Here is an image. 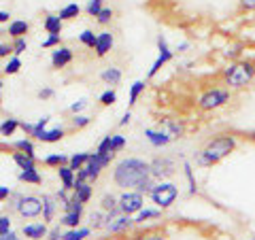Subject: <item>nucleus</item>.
Masks as SVG:
<instances>
[{
    "label": "nucleus",
    "instance_id": "f257e3e1",
    "mask_svg": "<svg viewBox=\"0 0 255 240\" xmlns=\"http://www.w3.org/2000/svg\"><path fill=\"white\" fill-rule=\"evenodd\" d=\"M113 183L122 191L136 189L140 194L149 196L157 181L151 177L149 162L140 157H126L122 162H117L113 168Z\"/></svg>",
    "mask_w": 255,
    "mask_h": 240
},
{
    "label": "nucleus",
    "instance_id": "f03ea898",
    "mask_svg": "<svg viewBox=\"0 0 255 240\" xmlns=\"http://www.w3.org/2000/svg\"><path fill=\"white\" fill-rule=\"evenodd\" d=\"M238 147V136L232 132H221V134H215L213 138H209L204 142L202 149L196 151L194 155V162L196 166L200 168H211V166H217L219 162H223L226 157H230L236 151Z\"/></svg>",
    "mask_w": 255,
    "mask_h": 240
},
{
    "label": "nucleus",
    "instance_id": "7ed1b4c3",
    "mask_svg": "<svg viewBox=\"0 0 255 240\" xmlns=\"http://www.w3.org/2000/svg\"><path fill=\"white\" fill-rule=\"evenodd\" d=\"M223 85L232 92H243L255 81V62L251 60H234L221 73Z\"/></svg>",
    "mask_w": 255,
    "mask_h": 240
},
{
    "label": "nucleus",
    "instance_id": "20e7f679",
    "mask_svg": "<svg viewBox=\"0 0 255 240\" xmlns=\"http://www.w3.org/2000/svg\"><path fill=\"white\" fill-rule=\"evenodd\" d=\"M232 90L226 85H213L206 87V90L198 96L196 107L202 111V113H213V111H219L223 107H228L232 102Z\"/></svg>",
    "mask_w": 255,
    "mask_h": 240
},
{
    "label": "nucleus",
    "instance_id": "39448f33",
    "mask_svg": "<svg viewBox=\"0 0 255 240\" xmlns=\"http://www.w3.org/2000/svg\"><path fill=\"white\" fill-rule=\"evenodd\" d=\"M151 202H153L157 209H170V206H174V202L179 200V187L174 185L172 181H157L155 183V187L151 189Z\"/></svg>",
    "mask_w": 255,
    "mask_h": 240
},
{
    "label": "nucleus",
    "instance_id": "423d86ee",
    "mask_svg": "<svg viewBox=\"0 0 255 240\" xmlns=\"http://www.w3.org/2000/svg\"><path fill=\"white\" fill-rule=\"evenodd\" d=\"M11 206L23 219H36L43 215V198L38 196H15Z\"/></svg>",
    "mask_w": 255,
    "mask_h": 240
},
{
    "label": "nucleus",
    "instance_id": "0eeeda50",
    "mask_svg": "<svg viewBox=\"0 0 255 240\" xmlns=\"http://www.w3.org/2000/svg\"><path fill=\"white\" fill-rule=\"evenodd\" d=\"M151 177L155 181H170L177 174V159L170 155H157L149 162Z\"/></svg>",
    "mask_w": 255,
    "mask_h": 240
},
{
    "label": "nucleus",
    "instance_id": "6e6552de",
    "mask_svg": "<svg viewBox=\"0 0 255 240\" xmlns=\"http://www.w3.org/2000/svg\"><path fill=\"white\" fill-rule=\"evenodd\" d=\"M145 209V194H140L136 189H126L119 196V211L124 215H130L134 217L138 211Z\"/></svg>",
    "mask_w": 255,
    "mask_h": 240
},
{
    "label": "nucleus",
    "instance_id": "1a4fd4ad",
    "mask_svg": "<svg viewBox=\"0 0 255 240\" xmlns=\"http://www.w3.org/2000/svg\"><path fill=\"white\" fill-rule=\"evenodd\" d=\"M174 60V51L168 47V41H166V36L164 34H159L157 36V58L155 62L151 64V68H149V73H147V79H153L159 70H162L166 64L172 62Z\"/></svg>",
    "mask_w": 255,
    "mask_h": 240
},
{
    "label": "nucleus",
    "instance_id": "9d476101",
    "mask_svg": "<svg viewBox=\"0 0 255 240\" xmlns=\"http://www.w3.org/2000/svg\"><path fill=\"white\" fill-rule=\"evenodd\" d=\"M157 127L168 134L170 138H172V142L179 140V138H183V136H185V132H187L185 123H183L181 119H174V117H164V119H159Z\"/></svg>",
    "mask_w": 255,
    "mask_h": 240
},
{
    "label": "nucleus",
    "instance_id": "9b49d317",
    "mask_svg": "<svg viewBox=\"0 0 255 240\" xmlns=\"http://www.w3.org/2000/svg\"><path fill=\"white\" fill-rule=\"evenodd\" d=\"M136 223H134V217H130V215H124V213H119L117 217L111 219L105 230L109 232V234H126V232H130Z\"/></svg>",
    "mask_w": 255,
    "mask_h": 240
},
{
    "label": "nucleus",
    "instance_id": "f8f14e48",
    "mask_svg": "<svg viewBox=\"0 0 255 240\" xmlns=\"http://www.w3.org/2000/svg\"><path fill=\"white\" fill-rule=\"evenodd\" d=\"M145 138L151 147H155V149H164V147H168L172 138L168 134H166L164 130H159V127H145Z\"/></svg>",
    "mask_w": 255,
    "mask_h": 240
},
{
    "label": "nucleus",
    "instance_id": "ddd939ff",
    "mask_svg": "<svg viewBox=\"0 0 255 240\" xmlns=\"http://www.w3.org/2000/svg\"><path fill=\"white\" fill-rule=\"evenodd\" d=\"M73 49L70 47H55V49L51 51V66L53 68H64V66H68L70 62H73Z\"/></svg>",
    "mask_w": 255,
    "mask_h": 240
},
{
    "label": "nucleus",
    "instance_id": "4468645a",
    "mask_svg": "<svg viewBox=\"0 0 255 240\" xmlns=\"http://www.w3.org/2000/svg\"><path fill=\"white\" fill-rule=\"evenodd\" d=\"M113 45H115L113 34H111L109 30H102L100 34H98V38H96L94 51H96V55H98V58H105V55H107L111 49H113Z\"/></svg>",
    "mask_w": 255,
    "mask_h": 240
},
{
    "label": "nucleus",
    "instance_id": "2eb2a0df",
    "mask_svg": "<svg viewBox=\"0 0 255 240\" xmlns=\"http://www.w3.org/2000/svg\"><path fill=\"white\" fill-rule=\"evenodd\" d=\"M21 232H23V236L30 240H43L49 234V228H47L45 221H38V223H26V226L21 228Z\"/></svg>",
    "mask_w": 255,
    "mask_h": 240
},
{
    "label": "nucleus",
    "instance_id": "dca6fc26",
    "mask_svg": "<svg viewBox=\"0 0 255 240\" xmlns=\"http://www.w3.org/2000/svg\"><path fill=\"white\" fill-rule=\"evenodd\" d=\"M94 183H90V181H81V179H77L75 181V187H73V196L79 200V202H83V204H87L92 200V191H94Z\"/></svg>",
    "mask_w": 255,
    "mask_h": 240
},
{
    "label": "nucleus",
    "instance_id": "f3484780",
    "mask_svg": "<svg viewBox=\"0 0 255 240\" xmlns=\"http://www.w3.org/2000/svg\"><path fill=\"white\" fill-rule=\"evenodd\" d=\"M58 206H60V200L55 196H49V194L43 196V219H45V223H51L55 219Z\"/></svg>",
    "mask_w": 255,
    "mask_h": 240
},
{
    "label": "nucleus",
    "instance_id": "a211bd4d",
    "mask_svg": "<svg viewBox=\"0 0 255 240\" xmlns=\"http://www.w3.org/2000/svg\"><path fill=\"white\" fill-rule=\"evenodd\" d=\"M100 79H102V81H105L107 85L115 87V85L122 83L124 73H122V68H117V66H109V68H105V70L100 73Z\"/></svg>",
    "mask_w": 255,
    "mask_h": 240
},
{
    "label": "nucleus",
    "instance_id": "6ab92c4d",
    "mask_svg": "<svg viewBox=\"0 0 255 240\" xmlns=\"http://www.w3.org/2000/svg\"><path fill=\"white\" fill-rule=\"evenodd\" d=\"M55 170H58V177H60V181H62V187H64V189H73V187H75V181H77L75 174H77V172H75L68 164L55 168Z\"/></svg>",
    "mask_w": 255,
    "mask_h": 240
},
{
    "label": "nucleus",
    "instance_id": "aec40b11",
    "mask_svg": "<svg viewBox=\"0 0 255 240\" xmlns=\"http://www.w3.org/2000/svg\"><path fill=\"white\" fill-rule=\"evenodd\" d=\"M13 162L19 166V170H36V157L34 155L15 151V153H13Z\"/></svg>",
    "mask_w": 255,
    "mask_h": 240
},
{
    "label": "nucleus",
    "instance_id": "412c9836",
    "mask_svg": "<svg viewBox=\"0 0 255 240\" xmlns=\"http://www.w3.org/2000/svg\"><path fill=\"white\" fill-rule=\"evenodd\" d=\"M155 219H162V209H142L134 215V223L136 226H142V223L155 221Z\"/></svg>",
    "mask_w": 255,
    "mask_h": 240
},
{
    "label": "nucleus",
    "instance_id": "4be33fe9",
    "mask_svg": "<svg viewBox=\"0 0 255 240\" xmlns=\"http://www.w3.org/2000/svg\"><path fill=\"white\" fill-rule=\"evenodd\" d=\"M28 30H30V23L28 21H23V19H13L9 23V34L11 38H19V36H26L28 34Z\"/></svg>",
    "mask_w": 255,
    "mask_h": 240
},
{
    "label": "nucleus",
    "instance_id": "5701e85b",
    "mask_svg": "<svg viewBox=\"0 0 255 240\" xmlns=\"http://www.w3.org/2000/svg\"><path fill=\"white\" fill-rule=\"evenodd\" d=\"M64 134H66L64 127H53V130H43L41 134L36 136V140H41V142H58V140L64 138Z\"/></svg>",
    "mask_w": 255,
    "mask_h": 240
},
{
    "label": "nucleus",
    "instance_id": "b1692460",
    "mask_svg": "<svg viewBox=\"0 0 255 240\" xmlns=\"http://www.w3.org/2000/svg\"><path fill=\"white\" fill-rule=\"evenodd\" d=\"M62 23L64 21L60 19V15H47L43 28L47 34H62Z\"/></svg>",
    "mask_w": 255,
    "mask_h": 240
},
{
    "label": "nucleus",
    "instance_id": "393cba45",
    "mask_svg": "<svg viewBox=\"0 0 255 240\" xmlns=\"http://www.w3.org/2000/svg\"><path fill=\"white\" fill-rule=\"evenodd\" d=\"M145 87H147L145 81H134V83L130 85V92H128V107H130V109L138 102V96L145 92Z\"/></svg>",
    "mask_w": 255,
    "mask_h": 240
},
{
    "label": "nucleus",
    "instance_id": "a878e982",
    "mask_svg": "<svg viewBox=\"0 0 255 240\" xmlns=\"http://www.w3.org/2000/svg\"><path fill=\"white\" fill-rule=\"evenodd\" d=\"M107 221H109V215L105 211H94L90 215V230H102L107 226Z\"/></svg>",
    "mask_w": 255,
    "mask_h": 240
},
{
    "label": "nucleus",
    "instance_id": "bb28decb",
    "mask_svg": "<svg viewBox=\"0 0 255 240\" xmlns=\"http://www.w3.org/2000/svg\"><path fill=\"white\" fill-rule=\"evenodd\" d=\"M81 217H83L81 213H64L60 217V226L68 228V230L79 228V226H81Z\"/></svg>",
    "mask_w": 255,
    "mask_h": 240
},
{
    "label": "nucleus",
    "instance_id": "cd10ccee",
    "mask_svg": "<svg viewBox=\"0 0 255 240\" xmlns=\"http://www.w3.org/2000/svg\"><path fill=\"white\" fill-rule=\"evenodd\" d=\"M183 174H185L187 185H189V196H196L198 194V181L194 177V168H191L189 162H183Z\"/></svg>",
    "mask_w": 255,
    "mask_h": 240
},
{
    "label": "nucleus",
    "instance_id": "c85d7f7f",
    "mask_svg": "<svg viewBox=\"0 0 255 240\" xmlns=\"http://www.w3.org/2000/svg\"><path fill=\"white\" fill-rule=\"evenodd\" d=\"M90 234H92L90 228H73V230L64 232L62 240H85V238H90Z\"/></svg>",
    "mask_w": 255,
    "mask_h": 240
},
{
    "label": "nucleus",
    "instance_id": "c756f323",
    "mask_svg": "<svg viewBox=\"0 0 255 240\" xmlns=\"http://www.w3.org/2000/svg\"><path fill=\"white\" fill-rule=\"evenodd\" d=\"M17 179L21 183H30V185H41L43 183V177L38 174V170H21L17 174Z\"/></svg>",
    "mask_w": 255,
    "mask_h": 240
},
{
    "label": "nucleus",
    "instance_id": "7c9ffc66",
    "mask_svg": "<svg viewBox=\"0 0 255 240\" xmlns=\"http://www.w3.org/2000/svg\"><path fill=\"white\" fill-rule=\"evenodd\" d=\"M19 125H21V121H19V119H15V117L4 119V121L0 123V136H13Z\"/></svg>",
    "mask_w": 255,
    "mask_h": 240
},
{
    "label": "nucleus",
    "instance_id": "2f4dec72",
    "mask_svg": "<svg viewBox=\"0 0 255 240\" xmlns=\"http://www.w3.org/2000/svg\"><path fill=\"white\" fill-rule=\"evenodd\" d=\"M68 159H70V157L62 155V153H53V155H47V157L43 159V164L49 166V168H60V166H64V164H68Z\"/></svg>",
    "mask_w": 255,
    "mask_h": 240
},
{
    "label": "nucleus",
    "instance_id": "473e14b6",
    "mask_svg": "<svg viewBox=\"0 0 255 240\" xmlns=\"http://www.w3.org/2000/svg\"><path fill=\"white\" fill-rule=\"evenodd\" d=\"M19 68H21L19 55H13V58L6 60V64L2 66V73H4V75H17V73H19Z\"/></svg>",
    "mask_w": 255,
    "mask_h": 240
},
{
    "label": "nucleus",
    "instance_id": "72a5a7b5",
    "mask_svg": "<svg viewBox=\"0 0 255 240\" xmlns=\"http://www.w3.org/2000/svg\"><path fill=\"white\" fill-rule=\"evenodd\" d=\"M79 13H81V6L79 4H66L64 9L60 11V19L62 21H66V19H75V17H79Z\"/></svg>",
    "mask_w": 255,
    "mask_h": 240
},
{
    "label": "nucleus",
    "instance_id": "f704fd0d",
    "mask_svg": "<svg viewBox=\"0 0 255 240\" xmlns=\"http://www.w3.org/2000/svg\"><path fill=\"white\" fill-rule=\"evenodd\" d=\"M87 159H90V153H75V155H70L68 166L77 172V170H81V168L87 164Z\"/></svg>",
    "mask_w": 255,
    "mask_h": 240
},
{
    "label": "nucleus",
    "instance_id": "c9c22d12",
    "mask_svg": "<svg viewBox=\"0 0 255 240\" xmlns=\"http://www.w3.org/2000/svg\"><path fill=\"white\" fill-rule=\"evenodd\" d=\"M15 151H21V153H28V155H34V145H32V140L28 138H21V140H15L11 145ZM36 157V155H34Z\"/></svg>",
    "mask_w": 255,
    "mask_h": 240
},
{
    "label": "nucleus",
    "instance_id": "e433bc0d",
    "mask_svg": "<svg viewBox=\"0 0 255 240\" xmlns=\"http://www.w3.org/2000/svg\"><path fill=\"white\" fill-rule=\"evenodd\" d=\"M98 102H100L102 107H113L115 102H117V94H115L113 87H109L107 92H102V94H100V98H98Z\"/></svg>",
    "mask_w": 255,
    "mask_h": 240
},
{
    "label": "nucleus",
    "instance_id": "4c0bfd02",
    "mask_svg": "<svg viewBox=\"0 0 255 240\" xmlns=\"http://www.w3.org/2000/svg\"><path fill=\"white\" fill-rule=\"evenodd\" d=\"M96 38H98V34H94L92 30H83L81 34H79V41H81V45H85L87 49H94L96 47Z\"/></svg>",
    "mask_w": 255,
    "mask_h": 240
},
{
    "label": "nucleus",
    "instance_id": "58836bf2",
    "mask_svg": "<svg viewBox=\"0 0 255 240\" xmlns=\"http://www.w3.org/2000/svg\"><path fill=\"white\" fill-rule=\"evenodd\" d=\"M126 149V136L124 134H111V151L119 153Z\"/></svg>",
    "mask_w": 255,
    "mask_h": 240
},
{
    "label": "nucleus",
    "instance_id": "ea45409f",
    "mask_svg": "<svg viewBox=\"0 0 255 240\" xmlns=\"http://www.w3.org/2000/svg\"><path fill=\"white\" fill-rule=\"evenodd\" d=\"M136 240H168V236L162 230H147L136 238Z\"/></svg>",
    "mask_w": 255,
    "mask_h": 240
},
{
    "label": "nucleus",
    "instance_id": "a19ab883",
    "mask_svg": "<svg viewBox=\"0 0 255 240\" xmlns=\"http://www.w3.org/2000/svg\"><path fill=\"white\" fill-rule=\"evenodd\" d=\"M102 9H105V0H87V6H85L87 15L96 17V15H98Z\"/></svg>",
    "mask_w": 255,
    "mask_h": 240
},
{
    "label": "nucleus",
    "instance_id": "79ce46f5",
    "mask_svg": "<svg viewBox=\"0 0 255 240\" xmlns=\"http://www.w3.org/2000/svg\"><path fill=\"white\" fill-rule=\"evenodd\" d=\"M113 9H111V6H105V9H102L98 15H96V21L100 23V26H107V23H111V19H113Z\"/></svg>",
    "mask_w": 255,
    "mask_h": 240
},
{
    "label": "nucleus",
    "instance_id": "37998d69",
    "mask_svg": "<svg viewBox=\"0 0 255 240\" xmlns=\"http://www.w3.org/2000/svg\"><path fill=\"white\" fill-rule=\"evenodd\" d=\"M60 43H62V36L60 34H49L41 43V47H43V49H55V47H60Z\"/></svg>",
    "mask_w": 255,
    "mask_h": 240
},
{
    "label": "nucleus",
    "instance_id": "c03bdc74",
    "mask_svg": "<svg viewBox=\"0 0 255 240\" xmlns=\"http://www.w3.org/2000/svg\"><path fill=\"white\" fill-rule=\"evenodd\" d=\"M28 49V41L26 36H19V38H13V55H19Z\"/></svg>",
    "mask_w": 255,
    "mask_h": 240
},
{
    "label": "nucleus",
    "instance_id": "a18cd8bd",
    "mask_svg": "<svg viewBox=\"0 0 255 240\" xmlns=\"http://www.w3.org/2000/svg\"><path fill=\"white\" fill-rule=\"evenodd\" d=\"M96 153H100V155H105V153H113L111 151V134L105 136L100 142H98V149H96Z\"/></svg>",
    "mask_w": 255,
    "mask_h": 240
},
{
    "label": "nucleus",
    "instance_id": "49530a36",
    "mask_svg": "<svg viewBox=\"0 0 255 240\" xmlns=\"http://www.w3.org/2000/svg\"><path fill=\"white\" fill-rule=\"evenodd\" d=\"M90 121H92V119L87 117V115H75L73 117V127H75V130H81V127L90 125Z\"/></svg>",
    "mask_w": 255,
    "mask_h": 240
},
{
    "label": "nucleus",
    "instance_id": "de8ad7c7",
    "mask_svg": "<svg viewBox=\"0 0 255 240\" xmlns=\"http://www.w3.org/2000/svg\"><path fill=\"white\" fill-rule=\"evenodd\" d=\"M11 226H13V221L9 215H0V234H9Z\"/></svg>",
    "mask_w": 255,
    "mask_h": 240
},
{
    "label": "nucleus",
    "instance_id": "09e8293b",
    "mask_svg": "<svg viewBox=\"0 0 255 240\" xmlns=\"http://www.w3.org/2000/svg\"><path fill=\"white\" fill-rule=\"evenodd\" d=\"M238 6L245 13H255V0H238Z\"/></svg>",
    "mask_w": 255,
    "mask_h": 240
},
{
    "label": "nucleus",
    "instance_id": "8fccbe9b",
    "mask_svg": "<svg viewBox=\"0 0 255 240\" xmlns=\"http://www.w3.org/2000/svg\"><path fill=\"white\" fill-rule=\"evenodd\" d=\"M85 107H87V100H77L75 105H70V113H73V115H79Z\"/></svg>",
    "mask_w": 255,
    "mask_h": 240
},
{
    "label": "nucleus",
    "instance_id": "3c124183",
    "mask_svg": "<svg viewBox=\"0 0 255 240\" xmlns=\"http://www.w3.org/2000/svg\"><path fill=\"white\" fill-rule=\"evenodd\" d=\"M13 53V45L9 43H0V58H9Z\"/></svg>",
    "mask_w": 255,
    "mask_h": 240
},
{
    "label": "nucleus",
    "instance_id": "603ef678",
    "mask_svg": "<svg viewBox=\"0 0 255 240\" xmlns=\"http://www.w3.org/2000/svg\"><path fill=\"white\" fill-rule=\"evenodd\" d=\"M62 236H64V232H60V226L51 228L49 234H47V238H49V240H62Z\"/></svg>",
    "mask_w": 255,
    "mask_h": 240
},
{
    "label": "nucleus",
    "instance_id": "864d4df0",
    "mask_svg": "<svg viewBox=\"0 0 255 240\" xmlns=\"http://www.w3.org/2000/svg\"><path fill=\"white\" fill-rule=\"evenodd\" d=\"M13 196V191L9 187H4V185H0V202H6Z\"/></svg>",
    "mask_w": 255,
    "mask_h": 240
},
{
    "label": "nucleus",
    "instance_id": "5fc2aeb1",
    "mask_svg": "<svg viewBox=\"0 0 255 240\" xmlns=\"http://www.w3.org/2000/svg\"><path fill=\"white\" fill-rule=\"evenodd\" d=\"M53 90H51V87H45V90H41V92H38V98H41V100H49V98H53Z\"/></svg>",
    "mask_w": 255,
    "mask_h": 240
},
{
    "label": "nucleus",
    "instance_id": "6e6d98bb",
    "mask_svg": "<svg viewBox=\"0 0 255 240\" xmlns=\"http://www.w3.org/2000/svg\"><path fill=\"white\" fill-rule=\"evenodd\" d=\"M130 119H132V111L128 109L126 113H124V117H122V121H119V127H124V125H128L130 123Z\"/></svg>",
    "mask_w": 255,
    "mask_h": 240
},
{
    "label": "nucleus",
    "instance_id": "4d7b16f0",
    "mask_svg": "<svg viewBox=\"0 0 255 240\" xmlns=\"http://www.w3.org/2000/svg\"><path fill=\"white\" fill-rule=\"evenodd\" d=\"M19 127H21V130H23V132H26L28 136H32V130H34V123H28V121H21V125H19Z\"/></svg>",
    "mask_w": 255,
    "mask_h": 240
},
{
    "label": "nucleus",
    "instance_id": "13d9d810",
    "mask_svg": "<svg viewBox=\"0 0 255 240\" xmlns=\"http://www.w3.org/2000/svg\"><path fill=\"white\" fill-rule=\"evenodd\" d=\"M0 240H19V238H17V234L9 232V234H0Z\"/></svg>",
    "mask_w": 255,
    "mask_h": 240
},
{
    "label": "nucleus",
    "instance_id": "bf43d9fd",
    "mask_svg": "<svg viewBox=\"0 0 255 240\" xmlns=\"http://www.w3.org/2000/svg\"><path fill=\"white\" fill-rule=\"evenodd\" d=\"M187 49H189V43H185V41L177 45V53H183V51H187Z\"/></svg>",
    "mask_w": 255,
    "mask_h": 240
},
{
    "label": "nucleus",
    "instance_id": "052dcab7",
    "mask_svg": "<svg viewBox=\"0 0 255 240\" xmlns=\"http://www.w3.org/2000/svg\"><path fill=\"white\" fill-rule=\"evenodd\" d=\"M9 17H11V15H9V13H6V11H0V23L9 21Z\"/></svg>",
    "mask_w": 255,
    "mask_h": 240
},
{
    "label": "nucleus",
    "instance_id": "680f3d73",
    "mask_svg": "<svg viewBox=\"0 0 255 240\" xmlns=\"http://www.w3.org/2000/svg\"><path fill=\"white\" fill-rule=\"evenodd\" d=\"M247 138H249L251 142H255V130H251L249 134H247Z\"/></svg>",
    "mask_w": 255,
    "mask_h": 240
},
{
    "label": "nucleus",
    "instance_id": "e2e57ef3",
    "mask_svg": "<svg viewBox=\"0 0 255 240\" xmlns=\"http://www.w3.org/2000/svg\"><path fill=\"white\" fill-rule=\"evenodd\" d=\"M2 87H4V83H2V79H0V105H2Z\"/></svg>",
    "mask_w": 255,
    "mask_h": 240
},
{
    "label": "nucleus",
    "instance_id": "0e129e2a",
    "mask_svg": "<svg viewBox=\"0 0 255 240\" xmlns=\"http://www.w3.org/2000/svg\"><path fill=\"white\" fill-rule=\"evenodd\" d=\"M249 240H255V236H251V238H249Z\"/></svg>",
    "mask_w": 255,
    "mask_h": 240
}]
</instances>
